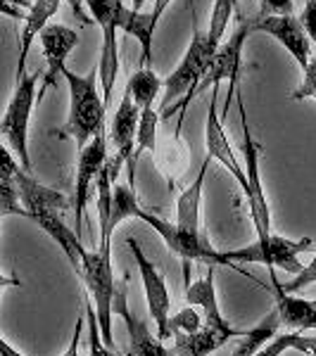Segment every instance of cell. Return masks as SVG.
<instances>
[{"label": "cell", "mask_w": 316, "mask_h": 356, "mask_svg": "<svg viewBox=\"0 0 316 356\" xmlns=\"http://www.w3.org/2000/svg\"><path fill=\"white\" fill-rule=\"evenodd\" d=\"M62 76H65L69 88V114H67V124L60 131H53V134L60 140L72 138L77 143V150L81 152L97 136V131L105 126L107 102L105 95L97 90L100 67H93L86 76H79L72 69H65Z\"/></svg>", "instance_id": "obj_1"}, {"label": "cell", "mask_w": 316, "mask_h": 356, "mask_svg": "<svg viewBox=\"0 0 316 356\" xmlns=\"http://www.w3.org/2000/svg\"><path fill=\"white\" fill-rule=\"evenodd\" d=\"M188 304H198L205 314V325L200 332L193 335L174 337V352L179 356H207L216 349H221L228 340L243 337L248 330H235L228 325L219 312V302H216V288H214V266H210V273L205 278L195 280L193 285L186 288Z\"/></svg>", "instance_id": "obj_2"}, {"label": "cell", "mask_w": 316, "mask_h": 356, "mask_svg": "<svg viewBox=\"0 0 316 356\" xmlns=\"http://www.w3.org/2000/svg\"><path fill=\"white\" fill-rule=\"evenodd\" d=\"M79 278L86 283L90 297L95 302L97 321H100L102 340L114 344L112 335V312H114V297H117V283L112 273V235H100V245L95 252L86 250L84 268Z\"/></svg>", "instance_id": "obj_3"}, {"label": "cell", "mask_w": 316, "mask_h": 356, "mask_svg": "<svg viewBox=\"0 0 316 356\" xmlns=\"http://www.w3.org/2000/svg\"><path fill=\"white\" fill-rule=\"evenodd\" d=\"M138 219L145 221L152 231H157L159 238L166 243V247L181 257L183 264H186V266H183V268H186V280H188V264H191V261H203V264H207V266H228V268H233V271L248 275V278L255 280V283H260L255 275H250L248 271H243L240 266H235L233 261H228L223 252H219L216 247H212V243L205 238L203 233H200V235L186 233V231H181L176 223H169V221L159 219V216H155V214H150V211H145V209H141Z\"/></svg>", "instance_id": "obj_4"}, {"label": "cell", "mask_w": 316, "mask_h": 356, "mask_svg": "<svg viewBox=\"0 0 316 356\" xmlns=\"http://www.w3.org/2000/svg\"><path fill=\"white\" fill-rule=\"evenodd\" d=\"M38 81H41V72L17 76L15 93L10 97L8 112H5V119H3L5 140H8V145L15 150L17 162L24 166L26 171H31V157H29V122H31V112H33L36 100H41V95H36Z\"/></svg>", "instance_id": "obj_5"}, {"label": "cell", "mask_w": 316, "mask_h": 356, "mask_svg": "<svg viewBox=\"0 0 316 356\" xmlns=\"http://www.w3.org/2000/svg\"><path fill=\"white\" fill-rule=\"evenodd\" d=\"M216 53L212 50L210 41H207V33L193 24V38L188 45L186 55L179 62V67L164 79V97H162V112L171 105L174 100H179L181 95H186V102L191 100L193 93L198 90V81L207 76V69H210L212 57Z\"/></svg>", "instance_id": "obj_6"}, {"label": "cell", "mask_w": 316, "mask_h": 356, "mask_svg": "<svg viewBox=\"0 0 316 356\" xmlns=\"http://www.w3.org/2000/svg\"><path fill=\"white\" fill-rule=\"evenodd\" d=\"M309 247H312V238L290 240L271 233L269 238H257L252 245L240 247V250H228L223 254L233 264H267L271 271L274 268H283V271L297 275L304 268L300 259H297V254L307 252Z\"/></svg>", "instance_id": "obj_7"}, {"label": "cell", "mask_w": 316, "mask_h": 356, "mask_svg": "<svg viewBox=\"0 0 316 356\" xmlns=\"http://www.w3.org/2000/svg\"><path fill=\"white\" fill-rule=\"evenodd\" d=\"M95 22L102 26V53H100V86L105 102L110 107L114 81L119 74V48H117V31H119V17L126 8L124 0H84Z\"/></svg>", "instance_id": "obj_8"}, {"label": "cell", "mask_w": 316, "mask_h": 356, "mask_svg": "<svg viewBox=\"0 0 316 356\" xmlns=\"http://www.w3.org/2000/svg\"><path fill=\"white\" fill-rule=\"evenodd\" d=\"M238 110H240V126H243V159H245V174H248V197L252 223L257 228V238H269L271 235V211H269L267 195L262 188V176H260V145L255 143L248 124V112H245V100L243 95H238Z\"/></svg>", "instance_id": "obj_9"}, {"label": "cell", "mask_w": 316, "mask_h": 356, "mask_svg": "<svg viewBox=\"0 0 316 356\" xmlns=\"http://www.w3.org/2000/svg\"><path fill=\"white\" fill-rule=\"evenodd\" d=\"M126 245L131 247V254L136 259V266L141 271L143 278V290H145V300H148V309H150V316L155 321V328H157V337L162 340H169L171 330H169V309H171V300H169V290H166L164 275L157 271V266L143 254L141 245L134 235L126 238Z\"/></svg>", "instance_id": "obj_10"}, {"label": "cell", "mask_w": 316, "mask_h": 356, "mask_svg": "<svg viewBox=\"0 0 316 356\" xmlns=\"http://www.w3.org/2000/svg\"><path fill=\"white\" fill-rule=\"evenodd\" d=\"M107 134L105 126L97 131V136L88 145L79 152L77 159V191H74V209H77V233L81 235V223H84V211L90 197V186L97 181L107 164Z\"/></svg>", "instance_id": "obj_11"}, {"label": "cell", "mask_w": 316, "mask_h": 356, "mask_svg": "<svg viewBox=\"0 0 316 356\" xmlns=\"http://www.w3.org/2000/svg\"><path fill=\"white\" fill-rule=\"evenodd\" d=\"M252 31H262V33L274 36L276 41L295 57V62L300 65L302 72L309 67V62H312V45H309L312 38L304 31L302 22L295 19L292 15H269V17L257 15L255 19H252Z\"/></svg>", "instance_id": "obj_12"}, {"label": "cell", "mask_w": 316, "mask_h": 356, "mask_svg": "<svg viewBox=\"0 0 316 356\" xmlns=\"http://www.w3.org/2000/svg\"><path fill=\"white\" fill-rule=\"evenodd\" d=\"M219 86L214 83L212 86V93H210V107H207V122H205V145H207V157L216 159L231 171V176L238 181V186L243 188V193L248 191V174L245 169L240 166L238 157H235L231 143H228L226 134H223V126L219 119V112H216V95H219Z\"/></svg>", "instance_id": "obj_13"}, {"label": "cell", "mask_w": 316, "mask_h": 356, "mask_svg": "<svg viewBox=\"0 0 316 356\" xmlns=\"http://www.w3.org/2000/svg\"><path fill=\"white\" fill-rule=\"evenodd\" d=\"M114 314L122 316L129 330V352L126 356H179L174 349H166L162 337H155L150 328L129 309L126 300V283H117V297H114Z\"/></svg>", "instance_id": "obj_14"}, {"label": "cell", "mask_w": 316, "mask_h": 356, "mask_svg": "<svg viewBox=\"0 0 316 356\" xmlns=\"http://www.w3.org/2000/svg\"><path fill=\"white\" fill-rule=\"evenodd\" d=\"M41 45L45 53V74L38 95H43L62 76V72L67 69L69 53L79 45V33L65 24H48L41 31Z\"/></svg>", "instance_id": "obj_15"}, {"label": "cell", "mask_w": 316, "mask_h": 356, "mask_svg": "<svg viewBox=\"0 0 316 356\" xmlns=\"http://www.w3.org/2000/svg\"><path fill=\"white\" fill-rule=\"evenodd\" d=\"M252 31V19H243L240 26L235 29V33L228 38L226 43H221V48L216 50V55L212 57L210 69H207V76L205 83L212 86L221 83V81H238V74H240V57H243V45L248 41V36Z\"/></svg>", "instance_id": "obj_16"}, {"label": "cell", "mask_w": 316, "mask_h": 356, "mask_svg": "<svg viewBox=\"0 0 316 356\" xmlns=\"http://www.w3.org/2000/svg\"><path fill=\"white\" fill-rule=\"evenodd\" d=\"M17 191H19L22 207L26 209V219L31 214H43V211H60L67 209V197L60 191L43 186L33 178L24 166H19V171L15 174Z\"/></svg>", "instance_id": "obj_17"}, {"label": "cell", "mask_w": 316, "mask_h": 356, "mask_svg": "<svg viewBox=\"0 0 316 356\" xmlns=\"http://www.w3.org/2000/svg\"><path fill=\"white\" fill-rule=\"evenodd\" d=\"M141 114L143 110L134 102L129 90H124L122 102L117 107V114L112 119L110 126V138H112V145L117 150V157L124 159L129 164V159L134 157V143L138 138V124H141Z\"/></svg>", "instance_id": "obj_18"}, {"label": "cell", "mask_w": 316, "mask_h": 356, "mask_svg": "<svg viewBox=\"0 0 316 356\" xmlns=\"http://www.w3.org/2000/svg\"><path fill=\"white\" fill-rule=\"evenodd\" d=\"M29 219H31L33 223H38V228H43V231L57 243V247H62V252L67 254V259H69V264H72V268L77 271V275H81L84 254H86V247L81 243V235L74 233L72 228H67L65 221H62V216L57 214V211L31 214Z\"/></svg>", "instance_id": "obj_19"}, {"label": "cell", "mask_w": 316, "mask_h": 356, "mask_svg": "<svg viewBox=\"0 0 316 356\" xmlns=\"http://www.w3.org/2000/svg\"><path fill=\"white\" fill-rule=\"evenodd\" d=\"M276 309L281 314V323H285L290 330H316V300H302V297L288 295L278 285V280L271 278Z\"/></svg>", "instance_id": "obj_20"}, {"label": "cell", "mask_w": 316, "mask_h": 356, "mask_svg": "<svg viewBox=\"0 0 316 356\" xmlns=\"http://www.w3.org/2000/svg\"><path fill=\"white\" fill-rule=\"evenodd\" d=\"M62 0H36L29 8V15L24 19V31L19 36V65H17V76H24L26 57L33 45V38L41 36V31L48 26V19L60 10Z\"/></svg>", "instance_id": "obj_21"}, {"label": "cell", "mask_w": 316, "mask_h": 356, "mask_svg": "<svg viewBox=\"0 0 316 356\" xmlns=\"http://www.w3.org/2000/svg\"><path fill=\"white\" fill-rule=\"evenodd\" d=\"M207 169H210V157L205 159L195 181L179 195V202H176V226L193 235H200V200H203Z\"/></svg>", "instance_id": "obj_22"}, {"label": "cell", "mask_w": 316, "mask_h": 356, "mask_svg": "<svg viewBox=\"0 0 316 356\" xmlns=\"http://www.w3.org/2000/svg\"><path fill=\"white\" fill-rule=\"evenodd\" d=\"M119 29L129 36L138 38L141 43V50H143V67H150L152 62V36H155V24L152 15L150 13H143V10H134V8H124L122 10V17H119Z\"/></svg>", "instance_id": "obj_23"}, {"label": "cell", "mask_w": 316, "mask_h": 356, "mask_svg": "<svg viewBox=\"0 0 316 356\" xmlns=\"http://www.w3.org/2000/svg\"><path fill=\"white\" fill-rule=\"evenodd\" d=\"M141 214V207H138L136 188L131 183H114L112 186V214L107 226H100V235H112L114 228L119 226L124 219Z\"/></svg>", "instance_id": "obj_24"}, {"label": "cell", "mask_w": 316, "mask_h": 356, "mask_svg": "<svg viewBox=\"0 0 316 356\" xmlns=\"http://www.w3.org/2000/svg\"><path fill=\"white\" fill-rule=\"evenodd\" d=\"M278 325H281V314H278V309H274V312H269L264 316L255 328L240 337L238 347H235V352L231 356H255L262 347H267L269 340H271L276 335V330H278Z\"/></svg>", "instance_id": "obj_25"}, {"label": "cell", "mask_w": 316, "mask_h": 356, "mask_svg": "<svg viewBox=\"0 0 316 356\" xmlns=\"http://www.w3.org/2000/svg\"><path fill=\"white\" fill-rule=\"evenodd\" d=\"M162 86H164V81L155 74L152 67H141L136 74H131L126 90L131 93L136 105L141 107V110H145V107L155 105V100H157L159 88H162Z\"/></svg>", "instance_id": "obj_26"}, {"label": "cell", "mask_w": 316, "mask_h": 356, "mask_svg": "<svg viewBox=\"0 0 316 356\" xmlns=\"http://www.w3.org/2000/svg\"><path fill=\"white\" fill-rule=\"evenodd\" d=\"M86 325H88V356H119L114 349L102 340L100 321H97L95 304L86 297Z\"/></svg>", "instance_id": "obj_27"}, {"label": "cell", "mask_w": 316, "mask_h": 356, "mask_svg": "<svg viewBox=\"0 0 316 356\" xmlns=\"http://www.w3.org/2000/svg\"><path fill=\"white\" fill-rule=\"evenodd\" d=\"M205 325V318H200V314L195 309H183L176 316H171L169 321V330L174 337H181V335H193V332H200Z\"/></svg>", "instance_id": "obj_28"}, {"label": "cell", "mask_w": 316, "mask_h": 356, "mask_svg": "<svg viewBox=\"0 0 316 356\" xmlns=\"http://www.w3.org/2000/svg\"><path fill=\"white\" fill-rule=\"evenodd\" d=\"M271 278H276L274 271H271ZM276 280H278V278H276ZM312 283H316V254H314V259L309 261L307 266H304L302 271L290 280V283H278V285L288 292V295H295V292H300L302 288H307V285H312Z\"/></svg>", "instance_id": "obj_29"}, {"label": "cell", "mask_w": 316, "mask_h": 356, "mask_svg": "<svg viewBox=\"0 0 316 356\" xmlns=\"http://www.w3.org/2000/svg\"><path fill=\"white\" fill-rule=\"evenodd\" d=\"M290 97H292V100H307V97H312V100H316V57H312L309 67L302 72V83H300V88H297Z\"/></svg>", "instance_id": "obj_30"}, {"label": "cell", "mask_w": 316, "mask_h": 356, "mask_svg": "<svg viewBox=\"0 0 316 356\" xmlns=\"http://www.w3.org/2000/svg\"><path fill=\"white\" fill-rule=\"evenodd\" d=\"M295 337H297V332H295V330H292V332H285V335L274 337V342H269L267 347H262L255 356H281L283 352H288V349L295 347Z\"/></svg>", "instance_id": "obj_31"}, {"label": "cell", "mask_w": 316, "mask_h": 356, "mask_svg": "<svg viewBox=\"0 0 316 356\" xmlns=\"http://www.w3.org/2000/svg\"><path fill=\"white\" fill-rule=\"evenodd\" d=\"M295 13V3L292 0H260V15H292Z\"/></svg>", "instance_id": "obj_32"}, {"label": "cell", "mask_w": 316, "mask_h": 356, "mask_svg": "<svg viewBox=\"0 0 316 356\" xmlns=\"http://www.w3.org/2000/svg\"><path fill=\"white\" fill-rule=\"evenodd\" d=\"M300 22H302L304 31L309 33V38L316 43V0H307V3H304Z\"/></svg>", "instance_id": "obj_33"}, {"label": "cell", "mask_w": 316, "mask_h": 356, "mask_svg": "<svg viewBox=\"0 0 316 356\" xmlns=\"http://www.w3.org/2000/svg\"><path fill=\"white\" fill-rule=\"evenodd\" d=\"M295 352H304L309 356H316V337H309V335H302V332H297L295 337Z\"/></svg>", "instance_id": "obj_34"}, {"label": "cell", "mask_w": 316, "mask_h": 356, "mask_svg": "<svg viewBox=\"0 0 316 356\" xmlns=\"http://www.w3.org/2000/svg\"><path fill=\"white\" fill-rule=\"evenodd\" d=\"M84 328L86 323L84 321H77V325H74V335H72V342H69L67 352L62 356H79V344H81V335H84Z\"/></svg>", "instance_id": "obj_35"}, {"label": "cell", "mask_w": 316, "mask_h": 356, "mask_svg": "<svg viewBox=\"0 0 316 356\" xmlns=\"http://www.w3.org/2000/svg\"><path fill=\"white\" fill-rule=\"evenodd\" d=\"M69 5H72V10H74V15L79 17V22H81L84 26H88L90 24V19H88V15H86V10H84V0H69Z\"/></svg>", "instance_id": "obj_36"}, {"label": "cell", "mask_w": 316, "mask_h": 356, "mask_svg": "<svg viewBox=\"0 0 316 356\" xmlns=\"http://www.w3.org/2000/svg\"><path fill=\"white\" fill-rule=\"evenodd\" d=\"M0 349H3V356H24V354L17 352V349L8 340H0Z\"/></svg>", "instance_id": "obj_37"}, {"label": "cell", "mask_w": 316, "mask_h": 356, "mask_svg": "<svg viewBox=\"0 0 316 356\" xmlns=\"http://www.w3.org/2000/svg\"><path fill=\"white\" fill-rule=\"evenodd\" d=\"M143 5H145V0H134V5H131V8H134V10H143Z\"/></svg>", "instance_id": "obj_38"}]
</instances>
